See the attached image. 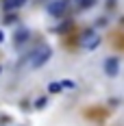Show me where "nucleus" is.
I'll use <instances>...</instances> for the list:
<instances>
[{"mask_svg":"<svg viewBox=\"0 0 124 126\" xmlns=\"http://www.w3.org/2000/svg\"><path fill=\"white\" fill-rule=\"evenodd\" d=\"M50 57H52V48L50 46H37L35 50L31 52V57H28V67L39 70V67H44L50 61Z\"/></svg>","mask_w":124,"mask_h":126,"instance_id":"obj_1","label":"nucleus"},{"mask_svg":"<svg viewBox=\"0 0 124 126\" xmlns=\"http://www.w3.org/2000/svg\"><path fill=\"white\" fill-rule=\"evenodd\" d=\"M81 46H83L85 50H96V48L100 46V35L96 33V31H87V33H83Z\"/></svg>","mask_w":124,"mask_h":126,"instance_id":"obj_2","label":"nucleus"},{"mask_svg":"<svg viewBox=\"0 0 124 126\" xmlns=\"http://www.w3.org/2000/svg\"><path fill=\"white\" fill-rule=\"evenodd\" d=\"M102 67H105V74H107V76H111V78L120 74V61H118L115 57H107Z\"/></svg>","mask_w":124,"mask_h":126,"instance_id":"obj_3","label":"nucleus"},{"mask_svg":"<svg viewBox=\"0 0 124 126\" xmlns=\"http://www.w3.org/2000/svg\"><path fill=\"white\" fill-rule=\"evenodd\" d=\"M46 11H48L50 15H63V13L68 11V0H52Z\"/></svg>","mask_w":124,"mask_h":126,"instance_id":"obj_4","label":"nucleus"},{"mask_svg":"<svg viewBox=\"0 0 124 126\" xmlns=\"http://www.w3.org/2000/svg\"><path fill=\"white\" fill-rule=\"evenodd\" d=\"M28 37H31V31H28V28H20L18 35H15V46H22Z\"/></svg>","mask_w":124,"mask_h":126,"instance_id":"obj_5","label":"nucleus"},{"mask_svg":"<svg viewBox=\"0 0 124 126\" xmlns=\"http://www.w3.org/2000/svg\"><path fill=\"white\" fill-rule=\"evenodd\" d=\"M24 2L26 0H7V2H4V9H7V11H18Z\"/></svg>","mask_w":124,"mask_h":126,"instance_id":"obj_6","label":"nucleus"},{"mask_svg":"<svg viewBox=\"0 0 124 126\" xmlns=\"http://www.w3.org/2000/svg\"><path fill=\"white\" fill-rule=\"evenodd\" d=\"M96 4V0H78V9L81 11H87V9H91Z\"/></svg>","mask_w":124,"mask_h":126,"instance_id":"obj_7","label":"nucleus"},{"mask_svg":"<svg viewBox=\"0 0 124 126\" xmlns=\"http://www.w3.org/2000/svg\"><path fill=\"white\" fill-rule=\"evenodd\" d=\"M61 83H50V85H48V91H50V94H59V91H61Z\"/></svg>","mask_w":124,"mask_h":126,"instance_id":"obj_8","label":"nucleus"},{"mask_svg":"<svg viewBox=\"0 0 124 126\" xmlns=\"http://www.w3.org/2000/svg\"><path fill=\"white\" fill-rule=\"evenodd\" d=\"M46 102H48V98H39V100L35 102V107H37V109H44V107H46Z\"/></svg>","mask_w":124,"mask_h":126,"instance_id":"obj_9","label":"nucleus"},{"mask_svg":"<svg viewBox=\"0 0 124 126\" xmlns=\"http://www.w3.org/2000/svg\"><path fill=\"white\" fill-rule=\"evenodd\" d=\"M61 87H63V89H65V87L72 89V87H74V83H72V80H61Z\"/></svg>","mask_w":124,"mask_h":126,"instance_id":"obj_10","label":"nucleus"},{"mask_svg":"<svg viewBox=\"0 0 124 126\" xmlns=\"http://www.w3.org/2000/svg\"><path fill=\"white\" fill-rule=\"evenodd\" d=\"M2 39H4V33H2V31H0V44H2Z\"/></svg>","mask_w":124,"mask_h":126,"instance_id":"obj_11","label":"nucleus"},{"mask_svg":"<svg viewBox=\"0 0 124 126\" xmlns=\"http://www.w3.org/2000/svg\"><path fill=\"white\" fill-rule=\"evenodd\" d=\"M0 72H2V67H0Z\"/></svg>","mask_w":124,"mask_h":126,"instance_id":"obj_12","label":"nucleus"}]
</instances>
